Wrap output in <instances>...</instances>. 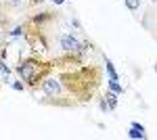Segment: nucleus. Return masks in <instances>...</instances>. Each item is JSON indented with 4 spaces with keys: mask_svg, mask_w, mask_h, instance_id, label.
Masks as SVG:
<instances>
[{
    "mask_svg": "<svg viewBox=\"0 0 157 140\" xmlns=\"http://www.w3.org/2000/svg\"><path fill=\"white\" fill-rule=\"evenodd\" d=\"M11 86H13V90H17V92H23L25 88H27V86L23 84V80H21V82H13Z\"/></svg>",
    "mask_w": 157,
    "mask_h": 140,
    "instance_id": "13",
    "label": "nucleus"
},
{
    "mask_svg": "<svg viewBox=\"0 0 157 140\" xmlns=\"http://www.w3.org/2000/svg\"><path fill=\"white\" fill-rule=\"evenodd\" d=\"M55 21H57V15H55L52 11L38 13V15H34V17H29V19H27V23L34 25V27H38V29H48Z\"/></svg>",
    "mask_w": 157,
    "mask_h": 140,
    "instance_id": "6",
    "label": "nucleus"
},
{
    "mask_svg": "<svg viewBox=\"0 0 157 140\" xmlns=\"http://www.w3.org/2000/svg\"><path fill=\"white\" fill-rule=\"evenodd\" d=\"M109 90H113L115 94H124V86H120L117 84V80H109Z\"/></svg>",
    "mask_w": 157,
    "mask_h": 140,
    "instance_id": "9",
    "label": "nucleus"
},
{
    "mask_svg": "<svg viewBox=\"0 0 157 140\" xmlns=\"http://www.w3.org/2000/svg\"><path fill=\"white\" fill-rule=\"evenodd\" d=\"M98 107H101V111H103V113H107V111H111V109H109V105H107V100H105L103 96L98 98Z\"/></svg>",
    "mask_w": 157,
    "mask_h": 140,
    "instance_id": "14",
    "label": "nucleus"
},
{
    "mask_svg": "<svg viewBox=\"0 0 157 140\" xmlns=\"http://www.w3.org/2000/svg\"><path fill=\"white\" fill-rule=\"evenodd\" d=\"M42 2H46V0H29V6H38V4H42Z\"/></svg>",
    "mask_w": 157,
    "mask_h": 140,
    "instance_id": "15",
    "label": "nucleus"
},
{
    "mask_svg": "<svg viewBox=\"0 0 157 140\" xmlns=\"http://www.w3.org/2000/svg\"><path fill=\"white\" fill-rule=\"evenodd\" d=\"M38 90H42V98H38V103H42V105L61 107V109H73V107H78V100L65 90V86H63V82H61L59 78L48 75Z\"/></svg>",
    "mask_w": 157,
    "mask_h": 140,
    "instance_id": "3",
    "label": "nucleus"
},
{
    "mask_svg": "<svg viewBox=\"0 0 157 140\" xmlns=\"http://www.w3.org/2000/svg\"><path fill=\"white\" fill-rule=\"evenodd\" d=\"M128 136L130 138H147V134H145V130L143 128H134V126H130V130H128Z\"/></svg>",
    "mask_w": 157,
    "mask_h": 140,
    "instance_id": "8",
    "label": "nucleus"
},
{
    "mask_svg": "<svg viewBox=\"0 0 157 140\" xmlns=\"http://www.w3.org/2000/svg\"><path fill=\"white\" fill-rule=\"evenodd\" d=\"M155 71H157V63H155Z\"/></svg>",
    "mask_w": 157,
    "mask_h": 140,
    "instance_id": "18",
    "label": "nucleus"
},
{
    "mask_svg": "<svg viewBox=\"0 0 157 140\" xmlns=\"http://www.w3.org/2000/svg\"><path fill=\"white\" fill-rule=\"evenodd\" d=\"M4 2H13V4H17V2H21V0H4Z\"/></svg>",
    "mask_w": 157,
    "mask_h": 140,
    "instance_id": "17",
    "label": "nucleus"
},
{
    "mask_svg": "<svg viewBox=\"0 0 157 140\" xmlns=\"http://www.w3.org/2000/svg\"><path fill=\"white\" fill-rule=\"evenodd\" d=\"M124 4L128 6V11H138L140 9V0H124Z\"/></svg>",
    "mask_w": 157,
    "mask_h": 140,
    "instance_id": "12",
    "label": "nucleus"
},
{
    "mask_svg": "<svg viewBox=\"0 0 157 140\" xmlns=\"http://www.w3.org/2000/svg\"><path fill=\"white\" fill-rule=\"evenodd\" d=\"M59 44H61V48H63V52H78V55H82V57L86 55V50L92 46L90 42H80L73 34H61Z\"/></svg>",
    "mask_w": 157,
    "mask_h": 140,
    "instance_id": "5",
    "label": "nucleus"
},
{
    "mask_svg": "<svg viewBox=\"0 0 157 140\" xmlns=\"http://www.w3.org/2000/svg\"><path fill=\"white\" fill-rule=\"evenodd\" d=\"M105 65H107V73H109V80H120V78H117V73H115V69H113V63H111V61H105Z\"/></svg>",
    "mask_w": 157,
    "mask_h": 140,
    "instance_id": "10",
    "label": "nucleus"
},
{
    "mask_svg": "<svg viewBox=\"0 0 157 140\" xmlns=\"http://www.w3.org/2000/svg\"><path fill=\"white\" fill-rule=\"evenodd\" d=\"M0 71H2V78H4V82H9V75H11V69L6 67L4 59H0Z\"/></svg>",
    "mask_w": 157,
    "mask_h": 140,
    "instance_id": "11",
    "label": "nucleus"
},
{
    "mask_svg": "<svg viewBox=\"0 0 157 140\" xmlns=\"http://www.w3.org/2000/svg\"><path fill=\"white\" fill-rule=\"evenodd\" d=\"M25 32H23V40L25 44L32 48L36 55H40V52H46L50 48V42L48 38H46V29H38V27H34V25H29L27 21H25Z\"/></svg>",
    "mask_w": 157,
    "mask_h": 140,
    "instance_id": "4",
    "label": "nucleus"
},
{
    "mask_svg": "<svg viewBox=\"0 0 157 140\" xmlns=\"http://www.w3.org/2000/svg\"><path fill=\"white\" fill-rule=\"evenodd\" d=\"M55 4H65V0H52Z\"/></svg>",
    "mask_w": 157,
    "mask_h": 140,
    "instance_id": "16",
    "label": "nucleus"
},
{
    "mask_svg": "<svg viewBox=\"0 0 157 140\" xmlns=\"http://www.w3.org/2000/svg\"><path fill=\"white\" fill-rule=\"evenodd\" d=\"M55 69V63L52 61H44L38 55H29L23 61H19V65L15 67L17 75L23 80V84L27 86L29 92H36L38 88L42 86V82L48 78Z\"/></svg>",
    "mask_w": 157,
    "mask_h": 140,
    "instance_id": "2",
    "label": "nucleus"
},
{
    "mask_svg": "<svg viewBox=\"0 0 157 140\" xmlns=\"http://www.w3.org/2000/svg\"><path fill=\"white\" fill-rule=\"evenodd\" d=\"M59 80L78 103H90L103 84V69L98 65H82L73 69H63L59 73Z\"/></svg>",
    "mask_w": 157,
    "mask_h": 140,
    "instance_id": "1",
    "label": "nucleus"
},
{
    "mask_svg": "<svg viewBox=\"0 0 157 140\" xmlns=\"http://www.w3.org/2000/svg\"><path fill=\"white\" fill-rule=\"evenodd\" d=\"M0 88H2V86H0Z\"/></svg>",
    "mask_w": 157,
    "mask_h": 140,
    "instance_id": "19",
    "label": "nucleus"
},
{
    "mask_svg": "<svg viewBox=\"0 0 157 140\" xmlns=\"http://www.w3.org/2000/svg\"><path fill=\"white\" fill-rule=\"evenodd\" d=\"M103 98L107 100V105H109L111 111H113V109H117V94L113 92V90H107V92L103 94Z\"/></svg>",
    "mask_w": 157,
    "mask_h": 140,
    "instance_id": "7",
    "label": "nucleus"
}]
</instances>
